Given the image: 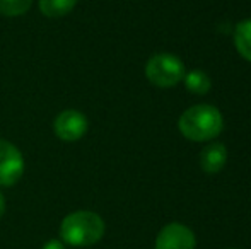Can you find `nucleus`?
Returning <instances> with one entry per match:
<instances>
[{
	"label": "nucleus",
	"instance_id": "nucleus-1",
	"mask_svg": "<svg viewBox=\"0 0 251 249\" xmlns=\"http://www.w3.org/2000/svg\"><path fill=\"white\" fill-rule=\"evenodd\" d=\"M104 220L91 210H77L62 220L60 226V237L62 243L75 248L93 246L100 243L104 236Z\"/></svg>",
	"mask_w": 251,
	"mask_h": 249
},
{
	"label": "nucleus",
	"instance_id": "nucleus-2",
	"mask_svg": "<svg viewBox=\"0 0 251 249\" xmlns=\"http://www.w3.org/2000/svg\"><path fill=\"white\" fill-rule=\"evenodd\" d=\"M224 120L217 108L210 104H195L179 116L178 128L181 135L193 142H207L222 132Z\"/></svg>",
	"mask_w": 251,
	"mask_h": 249
},
{
	"label": "nucleus",
	"instance_id": "nucleus-3",
	"mask_svg": "<svg viewBox=\"0 0 251 249\" xmlns=\"http://www.w3.org/2000/svg\"><path fill=\"white\" fill-rule=\"evenodd\" d=\"M146 75L151 84L157 87H173L185 77V65L178 57L169 53H157L149 58Z\"/></svg>",
	"mask_w": 251,
	"mask_h": 249
},
{
	"label": "nucleus",
	"instance_id": "nucleus-4",
	"mask_svg": "<svg viewBox=\"0 0 251 249\" xmlns=\"http://www.w3.org/2000/svg\"><path fill=\"white\" fill-rule=\"evenodd\" d=\"M24 174V157L9 140L0 138V186H14Z\"/></svg>",
	"mask_w": 251,
	"mask_h": 249
},
{
	"label": "nucleus",
	"instance_id": "nucleus-5",
	"mask_svg": "<svg viewBox=\"0 0 251 249\" xmlns=\"http://www.w3.org/2000/svg\"><path fill=\"white\" fill-rule=\"evenodd\" d=\"M53 132L63 142L80 140L87 132V118L77 110H65L53 121Z\"/></svg>",
	"mask_w": 251,
	"mask_h": 249
},
{
	"label": "nucleus",
	"instance_id": "nucleus-6",
	"mask_svg": "<svg viewBox=\"0 0 251 249\" xmlns=\"http://www.w3.org/2000/svg\"><path fill=\"white\" fill-rule=\"evenodd\" d=\"M195 246L197 239L192 229L183 224L173 222L159 230L154 249H195Z\"/></svg>",
	"mask_w": 251,
	"mask_h": 249
},
{
	"label": "nucleus",
	"instance_id": "nucleus-7",
	"mask_svg": "<svg viewBox=\"0 0 251 249\" xmlns=\"http://www.w3.org/2000/svg\"><path fill=\"white\" fill-rule=\"evenodd\" d=\"M226 159H227V150H226L224 143L219 142L210 143L200 152V166L208 174L219 173L224 167Z\"/></svg>",
	"mask_w": 251,
	"mask_h": 249
},
{
	"label": "nucleus",
	"instance_id": "nucleus-8",
	"mask_svg": "<svg viewBox=\"0 0 251 249\" xmlns=\"http://www.w3.org/2000/svg\"><path fill=\"white\" fill-rule=\"evenodd\" d=\"M234 45L238 53L245 60L251 62V19H246L236 26L234 31Z\"/></svg>",
	"mask_w": 251,
	"mask_h": 249
},
{
	"label": "nucleus",
	"instance_id": "nucleus-9",
	"mask_svg": "<svg viewBox=\"0 0 251 249\" xmlns=\"http://www.w3.org/2000/svg\"><path fill=\"white\" fill-rule=\"evenodd\" d=\"M77 0H40V12L47 17H63L70 14L75 7Z\"/></svg>",
	"mask_w": 251,
	"mask_h": 249
},
{
	"label": "nucleus",
	"instance_id": "nucleus-10",
	"mask_svg": "<svg viewBox=\"0 0 251 249\" xmlns=\"http://www.w3.org/2000/svg\"><path fill=\"white\" fill-rule=\"evenodd\" d=\"M183 80H185V86L188 87L190 92L197 94V96L207 94L212 87L210 77L205 72H201V70H192V72H188L183 77Z\"/></svg>",
	"mask_w": 251,
	"mask_h": 249
},
{
	"label": "nucleus",
	"instance_id": "nucleus-11",
	"mask_svg": "<svg viewBox=\"0 0 251 249\" xmlns=\"http://www.w3.org/2000/svg\"><path fill=\"white\" fill-rule=\"evenodd\" d=\"M33 0H0V14L7 17L23 16L29 10Z\"/></svg>",
	"mask_w": 251,
	"mask_h": 249
},
{
	"label": "nucleus",
	"instance_id": "nucleus-12",
	"mask_svg": "<svg viewBox=\"0 0 251 249\" xmlns=\"http://www.w3.org/2000/svg\"><path fill=\"white\" fill-rule=\"evenodd\" d=\"M41 249H65V246H63V243L62 241H58V239H51V241H48L47 244H45Z\"/></svg>",
	"mask_w": 251,
	"mask_h": 249
},
{
	"label": "nucleus",
	"instance_id": "nucleus-13",
	"mask_svg": "<svg viewBox=\"0 0 251 249\" xmlns=\"http://www.w3.org/2000/svg\"><path fill=\"white\" fill-rule=\"evenodd\" d=\"M3 213H5V198H3V195L0 193V219L3 217Z\"/></svg>",
	"mask_w": 251,
	"mask_h": 249
}]
</instances>
